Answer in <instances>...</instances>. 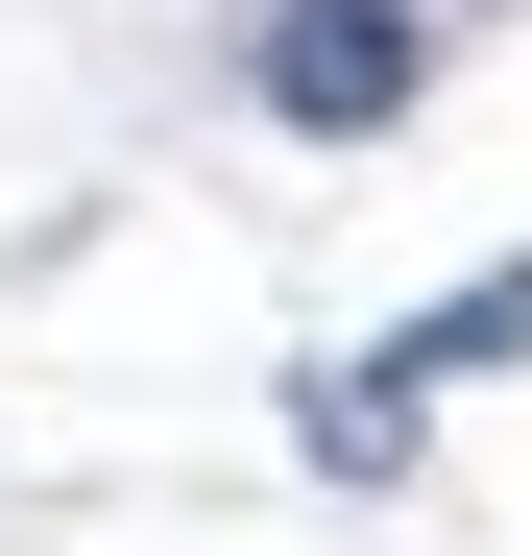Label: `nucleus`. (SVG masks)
I'll list each match as a JSON object with an SVG mask.
<instances>
[{
    "label": "nucleus",
    "instance_id": "1",
    "mask_svg": "<svg viewBox=\"0 0 532 556\" xmlns=\"http://www.w3.org/2000/svg\"><path fill=\"white\" fill-rule=\"evenodd\" d=\"M266 122H291V146H388L411 98H435V25H411V0H266Z\"/></svg>",
    "mask_w": 532,
    "mask_h": 556
},
{
    "label": "nucleus",
    "instance_id": "2",
    "mask_svg": "<svg viewBox=\"0 0 532 556\" xmlns=\"http://www.w3.org/2000/svg\"><path fill=\"white\" fill-rule=\"evenodd\" d=\"M460 363H532V266H484V291H435L388 339V388H460Z\"/></svg>",
    "mask_w": 532,
    "mask_h": 556
},
{
    "label": "nucleus",
    "instance_id": "3",
    "mask_svg": "<svg viewBox=\"0 0 532 556\" xmlns=\"http://www.w3.org/2000/svg\"><path fill=\"white\" fill-rule=\"evenodd\" d=\"M291 435H315V459H339V484H411V388H388V363H339V388H315V412H291Z\"/></svg>",
    "mask_w": 532,
    "mask_h": 556
}]
</instances>
